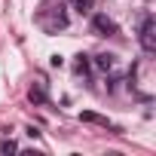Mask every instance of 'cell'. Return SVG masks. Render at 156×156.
Returning a JSON list of instances; mask_svg holds the SVG:
<instances>
[{
  "label": "cell",
  "instance_id": "ba28073f",
  "mask_svg": "<svg viewBox=\"0 0 156 156\" xmlns=\"http://www.w3.org/2000/svg\"><path fill=\"white\" fill-rule=\"evenodd\" d=\"M16 150H19L16 141H3V144H0V153H16Z\"/></svg>",
  "mask_w": 156,
  "mask_h": 156
},
{
  "label": "cell",
  "instance_id": "52a82bcc",
  "mask_svg": "<svg viewBox=\"0 0 156 156\" xmlns=\"http://www.w3.org/2000/svg\"><path fill=\"white\" fill-rule=\"evenodd\" d=\"M89 67H92V64H89L86 55H76V73H89Z\"/></svg>",
  "mask_w": 156,
  "mask_h": 156
},
{
  "label": "cell",
  "instance_id": "277c9868",
  "mask_svg": "<svg viewBox=\"0 0 156 156\" xmlns=\"http://www.w3.org/2000/svg\"><path fill=\"white\" fill-rule=\"evenodd\" d=\"M73 9L80 12V16H92V9H95V0H73Z\"/></svg>",
  "mask_w": 156,
  "mask_h": 156
},
{
  "label": "cell",
  "instance_id": "7a4b0ae2",
  "mask_svg": "<svg viewBox=\"0 0 156 156\" xmlns=\"http://www.w3.org/2000/svg\"><path fill=\"white\" fill-rule=\"evenodd\" d=\"M92 31H95L98 37L116 34V22H113V19H107L104 12H95V16H92Z\"/></svg>",
  "mask_w": 156,
  "mask_h": 156
},
{
  "label": "cell",
  "instance_id": "9c48e42d",
  "mask_svg": "<svg viewBox=\"0 0 156 156\" xmlns=\"http://www.w3.org/2000/svg\"><path fill=\"white\" fill-rule=\"evenodd\" d=\"M49 64H52V67H61V64H64V58H61V55H52V58H49Z\"/></svg>",
  "mask_w": 156,
  "mask_h": 156
},
{
  "label": "cell",
  "instance_id": "6da1fadb",
  "mask_svg": "<svg viewBox=\"0 0 156 156\" xmlns=\"http://www.w3.org/2000/svg\"><path fill=\"white\" fill-rule=\"evenodd\" d=\"M138 40H141V46H144V52H156V22H153V16H144V22H141V34H138Z\"/></svg>",
  "mask_w": 156,
  "mask_h": 156
},
{
  "label": "cell",
  "instance_id": "5b68a950",
  "mask_svg": "<svg viewBox=\"0 0 156 156\" xmlns=\"http://www.w3.org/2000/svg\"><path fill=\"white\" fill-rule=\"evenodd\" d=\"M80 119H83V122H92V126H104V129H107V119H104V116H98V113H92V110H83V113H80Z\"/></svg>",
  "mask_w": 156,
  "mask_h": 156
},
{
  "label": "cell",
  "instance_id": "3957f363",
  "mask_svg": "<svg viewBox=\"0 0 156 156\" xmlns=\"http://www.w3.org/2000/svg\"><path fill=\"white\" fill-rule=\"evenodd\" d=\"M28 101H31V104H46V89H43L40 83H34V86L28 89Z\"/></svg>",
  "mask_w": 156,
  "mask_h": 156
},
{
  "label": "cell",
  "instance_id": "8992f818",
  "mask_svg": "<svg viewBox=\"0 0 156 156\" xmlns=\"http://www.w3.org/2000/svg\"><path fill=\"white\" fill-rule=\"evenodd\" d=\"M95 67H101V70H110V67H113V55H110V52H101V55H95Z\"/></svg>",
  "mask_w": 156,
  "mask_h": 156
}]
</instances>
